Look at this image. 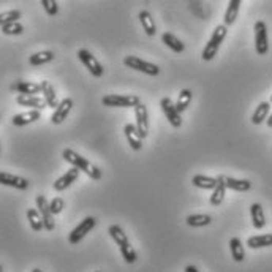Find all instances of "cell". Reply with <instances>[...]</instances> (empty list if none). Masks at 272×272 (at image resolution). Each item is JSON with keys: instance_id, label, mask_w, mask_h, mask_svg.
I'll list each match as a JSON object with an SVG mask.
<instances>
[{"instance_id": "9", "label": "cell", "mask_w": 272, "mask_h": 272, "mask_svg": "<svg viewBox=\"0 0 272 272\" xmlns=\"http://www.w3.org/2000/svg\"><path fill=\"white\" fill-rule=\"evenodd\" d=\"M35 201H37V207H38V211H40L41 217H43L45 229H46V231H52L54 226H56V223H54V217H52L54 214L51 212V206H49L48 200H46L43 195H38V196L35 198Z\"/></svg>"}, {"instance_id": "4", "label": "cell", "mask_w": 272, "mask_h": 272, "mask_svg": "<svg viewBox=\"0 0 272 272\" xmlns=\"http://www.w3.org/2000/svg\"><path fill=\"white\" fill-rule=\"evenodd\" d=\"M123 64L127 65L129 68L132 70H136V71H141V73H146V75H151V76H157L160 73V68L155 65V64H151V62H146L136 56H127L123 59Z\"/></svg>"}, {"instance_id": "33", "label": "cell", "mask_w": 272, "mask_h": 272, "mask_svg": "<svg viewBox=\"0 0 272 272\" xmlns=\"http://www.w3.org/2000/svg\"><path fill=\"white\" fill-rule=\"evenodd\" d=\"M108 233H110V236L114 239V242L120 247V245H123L125 242H129V239H127V234L123 233V229L119 226V225H111L110 226V229H108Z\"/></svg>"}, {"instance_id": "15", "label": "cell", "mask_w": 272, "mask_h": 272, "mask_svg": "<svg viewBox=\"0 0 272 272\" xmlns=\"http://www.w3.org/2000/svg\"><path fill=\"white\" fill-rule=\"evenodd\" d=\"M78 177H79V170H78V168H75V166H73L71 170H68L64 176L59 177V179L52 184L54 190H56V192H64L65 188H67V187H70V185H71V184H73Z\"/></svg>"}, {"instance_id": "26", "label": "cell", "mask_w": 272, "mask_h": 272, "mask_svg": "<svg viewBox=\"0 0 272 272\" xmlns=\"http://www.w3.org/2000/svg\"><path fill=\"white\" fill-rule=\"evenodd\" d=\"M192 182H193L195 187L204 188V190H214V188L217 187V184H219V180L215 177H209V176H204V174L193 176Z\"/></svg>"}, {"instance_id": "18", "label": "cell", "mask_w": 272, "mask_h": 272, "mask_svg": "<svg viewBox=\"0 0 272 272\" xmlns=\"http://www.w3.org/2000/svg\"><path fill=\"white\" fill-rule=\"evenodd\" d=\"M250 215H252V223L255 229H263L266 226V215L260 203H253L250 206Z\"/></svg>"}, {"instance_id": "28", "label": "cell", "mask_w": 272, "mask_h": 272, "mask_svg": "<svg viewBox=\"0 0 272 272\" xmlns=\"http://www.w3.org/2000/svg\"><path fill=\"white\" fill-rule=\"evenodd\" d=\"M247 245L250 248H264V247H270L272 245V234H258V236H252L247 239Z\"/></svg>"}, {"instance_id": "6", "label": "cell", "mask_w": 272, "mask_h": 272, "mask_svg": "<svg viewBox=\"0 0 272 272\" xmlns=\"http://www.w3.org/2000/svg\"><path fill=\"white\" fill-rule=\"evenodd\" d=\"M255 49L258 56H266L269 51V40H267V27L264 21H258L255 24Z\"/></svg>"}, {"instance_id": "39", "label": "cell", "mask_w": 272, "mask_h": 272, "mask_svg": "<svg viewBox=\"0 0 272 272\" xmlns=\"http://www.w3.org/2000/svg\"><path fill=\"white\" fill-rule=\"evenodd\" d=\"M185 272H200L195 266H192V264H188L187 267H185Z\"/></svg>"}, {"instance_id": "25", "label": "cell", "mask_w": 272, "mask_h": 272, "mask_svg": "<svg viewBox=\"0 0 272 272\" xmlns=\"http://www.w3.org/2000/svg\"><path fill=\"white\" fill-rule=\"evenodd\" d=\"M229 252H231V257L236 263H242L245 260V250L239 238H233L229 241Z\"/></svg>"}, {"instance_id": "2", "label": "cell", "mask_w": 272, "mask_h": 272, "mask_svg": "<svg viewBox=\"0 0 272 272\" xmlns=\"http://www.w3.org/2000/svg\"><path fill=\"white\" fill-rule=\"evenodd\" d=\"M226 33H228V27H226L225 24L217 26V27L214 29L212 37L209 38L207 45H206V46H204V49H203V54H201L203 60L209 62V60H212V59L217 56L219 48H220V45H222V41L225 40Z\"/></svg>"}, {"instance_id": "22", "label": "cell", "mask_w": 272, "mask_h": 272, "mask_svg": "<svg viewBox=\"0 0 272 272\" xmlns=\"http://www.w3.org/2000/svg\"><path fill=\"white\" fill-rule=\"evenodd\" d=\"M40 84H41V94H43V98L46 100L48 106L56 110L59 106V103H57V97H56V92H54V87L51 86V82L49 81H41Z\"/></svg>"}, {"instance_id": "3", "label": "cell", "mask_w": 272, "mask_h": 272, "mask_svg": "<svg viewBox=\"0 0 272 272\" xmlns=\"http://www.w3.org/2000/svg\"><path fill=\"white\" fill-rule=\"evenodd\" d=\"M101 103L110 108H136L141 103L138 95H116L110 94L101 98Z\"/></svg>"}, {"instance_id": "23", "label": "cell", "mask_w": 272, "mask_h": 272, "mask_svg": "<svg viewBox=\"0 0 272 272\" xmlns=\"http://www.w3.org/2000/svg\"><path fill=\"white\" fill-rule=\"evenodd\" d=\"M161 41H163V43L168 46L171 51H174V52H177V54H180V52L185 51V46H184L182 41H180L176 35H173V33H170V32H165V33L161 35Z\"/></svg>"}, {"instance_id": "8", "label": "cell", "mask_w": 272, "mask_h": 272, "mask_svg": "<svg viewBox=\"0 0 272 272\" xmlns=\"http://www.w3.org/2000/svg\"><path fill=\"white\" fill-rule=\"evenodd\" d=\"M78 59L84 64V67L95 76V78H101L103 76V67L100 62L95 59V56H92L87 49H79L78 51Z\"/></svg>"}, {"instance_id": "14", "label": "cell", "mask_w": 272, "mask_h": 272, "mask_svg": "<svg viewBox=\"0 0 272 272\" xmlns=\"http://www.w3.org/2000/svg\"><path fill=\"white\" fill-rule=\"evenodd\" d=\"M123 133H125V138H127V141L130 144V148L133 151H141V148H142V138L139 136V132L136 129V125L127 123L123 127Z\"/></svg>"}, {"instance_id": "38", "label": "cell", "mask_w": 272, "mask_h": 272, "mask_svg": "<svg viewBox=\"0 0 272 272\" xmlns=\"http://www.w3.org/2000/svg\"><path fill=\"white\" fill-rule=\"evenodd\" d=\"M49 206H51V212L56 215V214H60L62 211H64L65 201L62 200V198H52V201L49 203Z\"/></svg>"}, {"instance_id": "12", "label": "cell", "mask_w": 272, "mask_h": 272, "mask_svg": "<svg viewBox=\"0 0 272 272\" xmlns=\"http://www.w3.org/2000/svg\"><path fill=\"white\" fill-rule=\"evenodd\" d=\"M16 103L19 104V106H29V108L38 110V111L48 106L46 100L43 97H38V95H17Z\"/></svg>"}, {"instance_id": "11", "label": "cell", "mask_w": 272, "mask_h": 272, "mask_svg": "<svg viewBox=\"0 0 272 272\" xmlns=\"http://www.w3.org/2000/svg\"><path fill=\"white\" fill-rule=\"evenodd\" d=\"M71 108H73V100L71 98H64V100L59 103V106L54 110V113L51 116V122L54 125H60L62 122H64L68 117Z\"/></svg>"}, {"instance_id": "16", "label": "cell", "mask_w": 272, "mask_h": 272, "mask_svg": "<svg viewBox=\"0 0 272 272\" xmlns=\"http://www.w3.org/2000/svg\"><path fill=\"white\" fill-rule=\"evenodd\" d=\"M0 182H2V185L17 188V190H26V188L29 187L27 179L21 177V176L10 174V173H0Z\"/></svg>"}, {"instance_id": "35", "label": "cell", "mask_w": 272, "mask_h": 272, "mask_svg": "<svg viewBox=\"0 0 272 272\" xmlns=\"http://www.w3.org/2000/svg\"><path fill=\"white\" fill-rule=\"evenodd\" d=\"M2 32L5 35H21L24 32V27L19 23H8V24H2Z\"/></svg>"}, {"instance_id": "10", "label": "cell", "mask_w": 272, "mask_h": 272, "mask_svg": "<svg viewBox=\"0 0 272 272\" xmlns=\"http://www.w3.org/2000/svg\"><path fill=\"white\" fill-rule=\"evenodd\" d=\"M135 117H136V129L139 132V136L144 139L149 135V116H148V108L146 104L139 103L135 108Z\"/></svg>"}, {"instance_id": "13", "label": "cell", "mask_w": 272, "mask_h": 272, "mask_svg": "<svg viewBox=\"0 0 272 272\" xmlns=\"http://www.w3.org/2000/svg\"><path fill=\"white\" fill-rule=\"evenodd\" d=\"M11 90L17 92L19 95H37L41 92V84L30 81H17L11 86Z\"/></svg>"}, {"instance_id": "40", "label": "cell", "mask_w": 272, "mask_h": 272, "mask_svg": "<svg viewBox=\"0 0 272 272\" xmlns=\"http://www.w3.org/2000/svg\"><path fill=\"white\" fill-rule=\"evenodd\" d=\"M266 122H267V127H269V129H272V113H270V116L267 117V120H266Z\"/></svg>"}, {"instance_id": "34", "label": "cell", "mask_w": 272, "mask_h": 272, "mask_svg": "<svg viewBox=\"0 0 272 272\" xmlns=\"http://www.w3.org/2000/svg\"><path fill=\"white\" fill-rule=\"evenodd\" d=\"M120 248V253H122V257H123V260L127 261L129 264H133L135 261H136V252H135V248H133V245L130 244V242H125L123 245H120L119 247Z\"/></svg>"}, {"instance_id": "21", "label": "cell", "mask_w": 272, "mask_h": 272, "mask_svg": "<svg viewBox=\"0 0 272 272\" xmlns=\"http://www.w3.org/2000/svg\"><path fill=\"white\" fill-rule=\"evenodd\" d=\"M225 185L226 188H231L234 192H248L252 188V182L247 179H234L225 176Z\"/></svg>"}, {"instance_id": "37", "label": "cell", "mask_w": 272, "mask_h": 272, "mask_svg": "<svg viewBox=\"0 0 272 272\" xmlns=\"http://www.w3.org/2000/svg\"><path fill=\"white\" fill-rule=\"evenodd\" d=\"M41 5H43L45 11L49 16H56L59 13V5H57L56 0H41Z\"/></svg>"}, {"instance_id": "7", "label": "cell", "mask_w": 272, "mask_h": 272, "mask_svg": "<svg viewBox=\"0 0 272 272\" xmlns=\"http://www.w3.org/2000/svg\"><path fill=\"white\" fill-rule=\"evenodd\" d=\"M160 106H161V111L165 113L166 119L170 120V123L173 125V127H174V129H179L180 125H182V117H180V113H179L177 108H176V104L171 101V98H170V97L161 98Z\"/></svg>"}, {"instance_id": "1", "label": "cell", "mask_w": 272, "mask_h": 272, "mask_svg": "<svg viewBox=\"0 0 272 272\" xmlns=\"http://www.w3.org/2000/svg\"><path fill=\"white\" fill-rule=\"evenodd\" d=\"M62 157H64L65 161L73 165L75 168H78L79 171H84L90 179H94V180H100L101 179V170L98 168V166L92 165L89 160H86L84 157H81L73 149H65L64 152H62Z\"/></svg>"}, {"instance_id": "41", "label": "cell", "mask_w": 272, "mask_h": 272, "mask_svg": "<svg viewBox=\"0 0 272 272\" xmlns=\"http://www.w3.org/2000/svg\"><path fill=\"white\" fill-rule=\"evenodd\" d=\"M32 272H43V270H41V269H38V267H37V269H33Z\"/></svg>"}, {"instance_id": "24", "label": "cell", "mask_w": 272, "mask_h": 272, "mask_svg": "<svg viewBox=\"0 0 272 272\" xmlns=\"http://www.w3.org/2000/svg\"><path fill=\"white\" fill-rule=\"evenodd\" d=\"M219 184L214 188V192L211 195V204L212 206H220L225 200V193H226V185H225V176H219L217 177Z\"/></svg>"}, {"instance_id": "42", "label": "cell", "mask_w": 272, "mask_h": 272, "mask_svg": "<svg viewBox=\"0 0 272 272\" xmlns=\"http://www.w3.org/2000/svg\"><path fill=\"white\" fill-rule=\"evenodd\" d=\"M270 103H272V95H270Z\"/></svg>"}, {"instance_id": "30", "label": "cell", "mask_w": 272, "mask_h": 272, "mask_svg": "<svg viewBox=\"0 0 272 272\" xmlns=\"http://www.w3.org/2000/svg\"><path fill=\"white\" fill-rule=\"evenodd\" d=\"M27 220H29L30 228L33 229V231H41V229L45 228L43 217H41L40 211H37V209H29V211H27Z\"/></svg>"}, {"instance_id": "19", "label": "cell", "mask_w": 272, "mask_h": 272, "mask_svg": "<svg viewBox=\"0 0 272 272\" xmlns=\"http://www.w3.org/2000/svg\"><path fill=\"white\" fill-rule=\"evenodd\" d=\"M241 5H242L241 0H229V2H228V8H226L225 17H223L226 27L231 26V24H234V21H236V17H238V14H239Z\"/></svg>"}, {"instance_id": "29", "label": "cell", "mask_w": 272, "mask_h": 272, "mask_svg": "<svg viewBox=\"0 0 272 272\" xmlns=\"http://www.w3.org/2000/svg\"><path fill=\"white\" fill-rule=\"evenodd\" d=\"M54 59V52L52 51H41L37 54H32L29 57V64L33 67H40V65H45L48 62H51Z\"/></svg>"}, {"instance_id": "31", "label": "cell", "mask_w": 272, "mask_h": 272, "mask_svg": "<svg viewBox=\"0 0 272 272\" xmlns=\"http://www.w3.org/2000/svg\"><path fill=\"white\" fill-rule=\"evenodd\" d=\"M211 222H212V217L207 214H193V215L187 217V225L192 228H201V226L209 225Z\"/></svg>"}, {"instance_id": "20", "label": "cell", "mask_w": 272, "mask_h": 272, "mask_svg": "<svg viewBox=\"0 0 272 272\" xmlns=\"http://www.w3.org/2000/svg\"><path fill=\"white\" fill-rule=\"evenodd\" d=\"M138 17H139V23H141L144 32L148 33L149 37H154V35L157 33V27H155V23H154L152 14H151L149 11L144 10V11H139Z\"/></svg>"}, {"instance_id": "43", "label": "cell", "mask_w": 272, "mask_h": 272, "mask_svg": "<svg viewBox=\"0 0 272 272\" xmlns=\"http://www.w3.org/2000/svg\"><path fill=\"white\" fill-rule=\"evenodd\" d=\"M95 272H101V270H95Z\"/></svg>"}, {"instance_id": "17", "label": "cell", "mask_w": 272, "mask_h": 272, "mask_svg": "<svg viewBox=\"0 0 272 272\" xmlns=\"http://www.w3.org/2000/svg\"><path fill=\"white\" fill-rule=\"evenodd\" d=\"M40 117H41V111H38V110H30V111H27V113L16 114V116L13 117V125H16V127H24V125H29V123L37 122Z\"/></svg>"}, {"instance_id": "5", "label": "cell", "mask_w": 272, "mask_h": 272, "mask_svg": "<svg viewBox=\"0 0 272 272\" xmlns=\"http://www.w3.org/2000/svg\"><path fill=\"white\" fill-rule=\"evenodd\" d=\"M95 223H97V220L94 217H86L76 228H73V231L68 236V242L70 244H78L79 241H82L87 236V233H90L94 229Z\"/></svg>"}, {"instance_id": "27", "label": "cell", "mask_w": 272, "mask_h": 272, "mask_svg": "<svg viewBox=\"0 0 272 272\" xmlns=\"http://www.w3.org/2000/svg\"><path fill=\"white\" fill-rule=\"evenodd\" d=\"M269 111H270V103H269V101H261L258 106H257L253 116H252V122H253L255 125L263 123L264 120H267Z\"/></svg>"}, {"instance_id": "32", "label": "cell", "mask_w": 272, "mask_h": 272, "mask_svg": "<svg viewBox=\"0 0 272 272\" xmlns=\"http://www.w3.org/2000/svg\"><path fill=\"white\" fill-rule=\"evenodd\" d=\"M192 98H193V94L190 89H182L180 94H179V98H177V103H176V108L179 113H184L187 108H188V104L192 103Z\"/></svg>"}, {"instance_id": "36", "label": "cell", "mask_w": 272, "mask_h": 272, "mask_svg": "<svg viewBox=\"0 0 272 272\" xmlns=\"http://www.w3.org/2000/svg\"><path fill=\"white\" fill-rule=\"evenodd\" d=\"M19 17H21V11H17V10L4 11V13H0V23H2V24L17 23V19H19Z\"/></svg>"}]
</instances>
